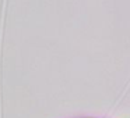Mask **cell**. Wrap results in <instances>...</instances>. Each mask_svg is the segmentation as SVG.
I'll list each match as a JSON object with an SVG mask.
<instances>
[{"instance_id":"6da1fadb","label":"cell","mask_w":130,"mask_h":118,"mask_svg":"<svg viewBox=\"0 0 130 118\" xmlns=\"http://www.w3.org/2000/svg\"><path fill=\"white\" fill-rule=\"evenodd\" d=\"M81 118H92V117H81Z\"/></svg>"}]
</instances>
